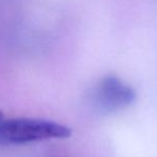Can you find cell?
<instances>
[{"label":"cell","instance_id":"6da1fadb","mask_svg":"<svg viewBox=\"0 0 157 157\" xmlns=\"http://www.w3.org/2000/svg\"><path fill=\"white\" fill-rule=\"evenodd\" d=\"M72 130L54 121L0 117V144H26L47 139H65Z\"/></svg>","mask_w":157,"mask_h":157},{"label":"cell","instance_id":"7a4b0ae2","mask_svg":"<svg viewBox=\"0 0 157 157\" xmlns=\"http://www.w3.org/2000/svg\"><path fill=\"white\" fill-rule=\"evenodd\" d=\"M95 95L97 103L110 110L129 105L136 98L134 90L113 76L106 77L99 82Z\"/></svg>","mask_w":157,"mask_h":157}]
</instances>
